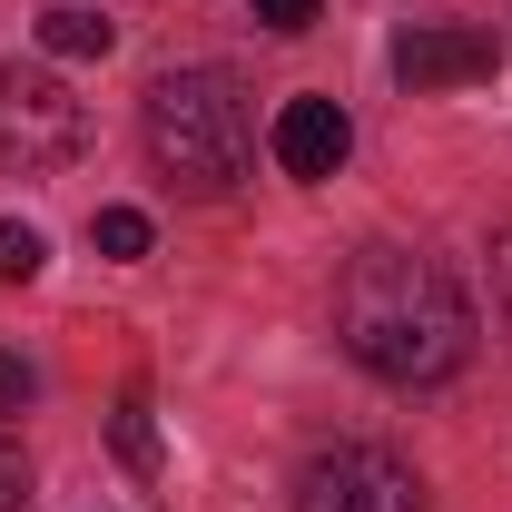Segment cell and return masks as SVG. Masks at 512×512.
Wrapping results in <instances>:
<instances>
[{
    "mask_svg": "<svg viewBox=\"0 0 512 512\" xmlns=\"http://www.w3.org/2000/svg\"><path fill=\"white\" fill-rule=\"evenodd\" d=\"M335 335L384 384H444L473 355V306H463V286H453L434 256L365 247L335 276Z\"/></svg>",
    "mask_w": 512,
    "mask_h": 512,
    "instance_id": "cell-1",
    "label": "cell"
},
{
    "mask_svg": "<svg viewBox=\"0 0 512 512\" xmlns=\"http://www.w3.org/2000/svg\"><path fill=\"white\" fill-rule=\"evenodd\" d=\"M148 158H158V178H178L188 197H217L247 178V99L217 79V69H168V79H148Z\"/></svg>",
    "mask_w": 512,
    "mask_h": 512,
    "instance_id": "cell-2",
    "label": "cell"
},
{
    "mask_svg": "<svg viewBox=\"0 0 512 512\" xmlns=\"http://www.w3.org/2000/svg\"><path fill=\"white\" fill-rule=\"evenodd\" d=\"M89 138V109L50 69H0V168H60Z\"/></svg>",
    "mask_w": 512,
    "mask_h": 512,
    "instance_id": "cell-3",
    "label": "cell"
},
{
    "mask_svg": "<svg viewBox=\"0 0 512 512\" xmlns=\"http://www.w3.org/2000/svg\"><path fill=\"white\" fill-rule=\"evenodd\" d=\"M296 512H424V483L384 444H325L296 473Z\"/></svg>",
    "mask_w": 512,
    "mask_h": 512,
    "instance_id": "cell-4",
    "label": "cell"
},
{
    "mask_svg": "<svg viewBox=\"0 0 512 512\" xmlns=\"http://www.w3.org/2000/svg\"><path fill=\"white\" fill-rule=\"evenodd\" d=\"M493 30H473V20H424V30H404L394 40V79L404 89H463V79H493Z\"/></svg>",
    "mask_w": 512,
    "mask_h": 512,
    "instance_id": "cell-5",
    "label": "cell"
},
{
    "mask_svg": "<svg viewBox=\"0 0 512 512\" xmlns=\"http://www.w3.org/2000/svg\"><path fill=\"white\" fill-rule=\"evenodd\" d=\"M266 148H276V168H286V178H306V188H316V178H335V168H345L355 119H345L335 99H286V109H276V128H266Z\"/></svg>",
    "mask_w": 512,
    "mask_h": 512,
    "instance_id": "cell-6",
    "label": "cell"
},
{
    "mask_svg": "<svg viewBox=\"0 0 512 512\" xmlns=\"http://www.w3.org/2000/svg\"><path fill=\"white\" fill-rule=\"evenodd\" d=\"M109 40H119V30H109L99 10H79V0L40 20V50H60V60H109Z\"/></svg>",
    "mask_w": 512,
    "mask_h": 512,
    "instance_id": "cell-7",
    "label": "cell"
},
{
    "mask_svg": "<svg viewBox=\"0 0 512 512\" xmlns=\"http://www.w3.org/2000/svg\"><path fill=\"white\" fill-rule=\"evenodd\" d=\"M89 247L99 256H148V217H138V207H99V217H89Z\"/></svg>",
    "mask_w": 512,
    "mask_h": 512,
    "instance_id": "cell-8",
    "label": "cell"
},
{
    "mask_svg": "<svg viewBox=\"0 0 512 512\" xmlns=\"http://www.w3.org/2000/svg\"><path fill=\"white\" fill-rule=\"evenodd\" d=\"M50 266V247H40V227H20V217H0V286H30Z\"/></svg>",
    "mask_w": 512,
    "mask_h": 512,
    "instance_id": "cell-9",
    "label": "cell"
},
{
    "mask_svg": "<svg viewBox=\"0 0 512 512\" xmlns=\"http://www.w3.org/2000/svg\"><path fill=\"white\" fill-rule=\"evenodd\" d=\"M119 453H128V463H158V444H148V404H119Z\"/></svg>",
    "mask_w": 512,
    "mask_h": 512,
    "instance_id": "cell-10",
    "label": "cell"
},
{
    "mask_svg": "<svg viewBox=\"0 0 512 512\" xmlns=\"http://www.w3.org/2000/svg\"><path fill=\"white\" fill-rule=\"evenodd\" d=\"M30 503V463H20V444H0V512Z\"/></svg>",
    "mask_w": 512,
    "mask_h": 512,
    "instance_id": "cell-11",
    "label": "cell"
},
{
    "mask_svg": "<svg viewBox=\"0 0 512 512\" xmlns=\"http://www.w3.org/2000/svg\"><path fill=\"white\" fill-rule=\"evenodd\" d=\"M256 20H266V30H306V20H316V0H256Z\"/></svg>",
    "mask_w": 512,
    "mask_h": 512,
    "instance_id": "cell-12",
    "label": "cell"
},
{
    "mask_svg": "<svg viewBox=\"0 0 512 512\" xmlns=\"http://www.w3.org/2000/svg\"><path fill=\"white\" fill-rule=\"evenodd\" d=\"M493 316L512 325V237H493Z\"/></svg>",
    "mask_w": 512,
    "mask_h": 512,
    "instance_id": "cell-13",
    "label": "cell"
},
{
    "mask_svg": "<svg viewBox=\"0 0 512 512\" xmlns=\"http://www.w3.org/2000/svg\"><path fill=\"white\" fill-rule=\"evenodd\" d=\"M10 394H30V365H20V355H0V404H10Z\"/></svg>",
    "mask_w": 512,
    "mask_h": 512,
    "instance_id": "cell-14",
    "label": "cell"
}]
</instances>
